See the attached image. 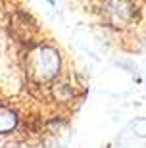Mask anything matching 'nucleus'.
Listing matches in <instances>:
<instances>
[{
    "label": "nucleus",
    "instance_id": "nucleus-1",
    "mask_svg": "<svg viewBox=\"0 0 146 148\" xmlns=\"http://www.w3.org/2000/svg\"><path fill=\"white\" fill-rule=\"evenodd\" d=\"M48 2H50V4H54V0H48Z\"/></svg>",
    "mask_w": 146,
    "mask_h": 148
}]
</instances>
